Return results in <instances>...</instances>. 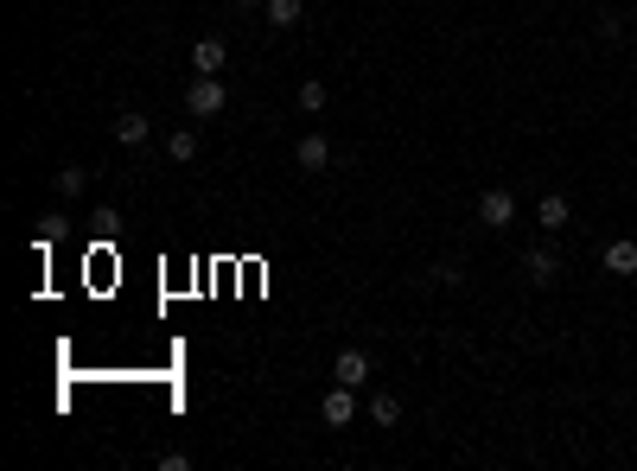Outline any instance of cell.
Listing matches in <instances>:
<instances>
[{"instance_id":"7","label":"cell","mask_w":637,"mask_h":471,"mask_svg":"<svg viewBox=\"0 0 637 471\" xmlns=\"http://www.w3.org/2000/svg\"><path fill=\"white\" fill-rule=\"evenodd\" d=\"M536 223H542L548 236H555V230H567V223H574V204H567L561 191H542V204H536Z\"/></svg>"},{"instance_id":"5","label":"cell","mask_w":637,"mask_h":471,"mask_svg":"<svg viewBox=\"0 0 637 471\" xmlns=\"http://www.w3.org/2000/svg\"><path fill=\"white\" fill-rule=\"evenodd\" d=\"M294 166L300 172H325V166H332V141H325V134H300V141H294Z\"/></svg>"},{"instance_id":"3","label":"cell","mask_w":637,"mask_h":471,"mask_svg":"<svg viewBox=\"0 0 637 471\" xmlns=\"http://www.w3.org/2000/svg\"><path fill=\"white\" fill-rule=\"evenodd\" d=\"M319 421H325V427H351V421H357V395H351V382L325 389V401H319Z\"/></svg>"},{"instance_id":"9","label":"cell","mask_w":637,"mask_h":471,"mask_svg":"<svg viewBox=\"0 0 637 471\" xmlns=\"http://www.w3.org/2000/svg\"><path fill=\"white\" fill-rule=\"evenodd\" d=\"M147 134H153V121H147L141 109L115 115V147H147Z\"/></svg>"},{"instance_id":"11","label":"cell","mask_w":637,"mask_h":471,"mask_svg":"<svg viewBox=\"0 0 637 471\" xmlns=\"http://www.w3.org/2000/svg\"><path fill=\"white\" fill-rule=\"evenodd\" d=\"M262 13H268V26H274V32H294V26L306 20V7H300V0H268Z\"/></svg>"},{"instance_id":"19","label":"cell","mask_w":637,"mask_h":471,"mask_svg":"<svg viewBox=\"0 0 637 471\" xmlns=\"http://www.w3.org/2000/svg\"><path fill=\"white\" fill-rule=\"evenodd\" d=\"M631 20H637V13H631Z\"/></svg>"},{"instance_id":"8","label":"cell","mask_w":637,"mask_h":471,"mask_svg":"<svg viewBox=\"0 0 637 471\" xmlns=\"http://www.w3.org/2000/svg\"><path fill=\"white\" fill-rule=\"evenodd\" d=\"M523 274H529L536 287H555V281H561V255H555V249H529V255H523Z\"/></svg>"},{"instance_id":"13","label":"cell","mask_w":637,"mask_h":471,"mask_svg":"<svg viewBox=\"0 0 637 471\" xmlns=\"http://www.w3.org/2000/svg\"><path fill=\"white\" fill-rule=\"evenodd\" d=\"M90 191V166H58V198H83Z\"/></svg>"},{"instance_id":"16","label":"cell","mask_w":637,"mask_h":471,"mask_svg":"<svg viewBox=\"0 0 637 471\" xmlns=\"http://www.w3.org/2000/svg\"><path fill=\"white\" fill-rule=\"evenodd\" d=\"M90 223H96L102 236H115V223H122V211H115V204H96V211H90Z\"/></svg>"},{"instance_id":"1","label":"cell","mask_w":637,"mask_h":471,"mask_svg":"<svg viewBox=\"0 0 637 471\" xmlns=\"http://www.w3.org/2000/svg\"><path fill=\"white\" fill-rule=\"evenodd\" d=\"M223 102H230V90H223L217 77H192V83H185V115H192V121L223 115Z\"/></svg>"},{"instance_id":"14","label":"cell","mask_w":637,"mask_h":471,"mask_svg":"<svg viewBox=\"0 0 637 471\" xmlns=\"http://www.w3.org/2000/svg\"><path fill=\"white\" fill-rule=\"evenodd\" d=\"M370 421H376V427H395V421H402V401H395V395H376V401H370Z\"/></svg>"},{"instance_id":"2","label":"cell","mask_w":637,"mask_h":471,"mask_svg":"<svg viewBox=\"0 0 637 471\" xmlns=\"http://www.w3.org/2000/svg\"><path fill=\"white\" fill-rule=\"evenodd\" d=\"M478 223H485V230H510V223H516V198H510L504 185L478 191Z\"/></svg>"},{"instance_id":"18","label":"cell","mask_w":637,"mask_h":471,"mask_svg":"<svg viewBox=\"0 0 637 471\" xmlns=\"http://www.w3.org/2000/svg\"><path fill=\"white\" fill-rule=\"evenodd\" d=\"M236 7H268V0H236Z\"/></svg>"},{"instance_id":"6","label":"cell","mask_w":637,"mask_h":471,"mask_svg":"<svg viewBox=\"0 0 637 471\" xmlns=\"http://www.w3.org/2000/svg\"><path fill=\"white\" fill-rule=\"evenodd\" d=\"M332 376H338V382H351V389H364V382H370V351L344 344V351H338V363H332Z\"/></svg>"},{"instance_id":"4","label":"cell","mask_w":637,"mask_h":471,"mask_svg":"<svg viewBox=\"0 0 637 471\" xmlns=\"http://www.w3.org/2000/svg\"><path fill=\"white\" fill-rule=\"evenodd\" d=\"M599 268H606V274H618V281H631V274H637V236H618V242H606Z\"/></svg>"},{"instance_id":"17","label":"cell","mask_w":637,"mask_h":471,"mask_svg":"<svg viewBox=\"0 0 637 471\" xmlns=\"http://www.w3.org/2000/svg\"><path fill=\"white\" fill-rule=\"evenodd\" d=\"M434 281H440V287H459L466 274H459V261H440V268H434Z\"/></svg>"},{"instance_id":"12","label":"cell","mask_w":637,"mask_h":471,"mask_svg":"<svg viewBox=\"0 0 637 471\" xmlns=\"http://www.w3.org/2000/svg\"><path fill=\"white\" fill-rule=\"evenodd\" d=\"M166 153H172L179 166H185V160H198V128H172V134H166Z\"/></svg>"},{"instance_id":"15","label":"cell","mask_w":637,"mask_h":471,"mask_svg":"<svg viewBox=\"0 0 637 471\" xmlns=\"http://www.w3.org/2000/svg\"><path fill=\"white\" fill-rule=\"evenodd\" d=\"M294 102H300L306 115H319V109H325V83H313V77H306L300 90H294Z\"/></svg>"},{"instance_id":"10","label":"cell","mask_w":637,"mask_h":471,"mask_svg":"<svg viewBox=\"0 0 637 471\" xmlns=\"http://www.w3.org/2000/svg\"><path fill=\"white\" fill-rule=\"evenodd\" d=\"M223 58H230V51H223V39H198V45H192V77H217Z\"/></svg>"}]
</instances>
